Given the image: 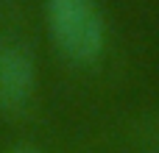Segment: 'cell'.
<instances>
[{"mask_svg":"<svg viewBox=\"0 0 159 153\" xmlns=\"http://www.w3.org/2000/svg\"><path fill=\"white\" fill-rule=\"evenodd\" d=\"M45 17L53 42L67 59L89 64L103 53L106 28L95 0H45Z\"/></svg>","mask_w":159,"mask_h":153,"instance_id":"1","label":"cell"},{"mask_svg":"<svg viewBox=\"0 0 159 153\" xmlns=\"http://www.w3.org/2000/svg\"><path fill=\"white\" fill-rule=\"evenodd\" d=\"M36 84V70L25 47H0V111H20L28 106Z\"/></svg>","mask_w":159,"mask_h":153,"instance_id":"2","label":"cell"},{"mask_svg":"<svg viewBox=\"0 0 159 153\" xmlns=\"http://www.w3.org/2000/svg\"><path fill=\"white\" fill-rule=\"evenodd\" d=\"M6 153H42V151H36V148H31V145H14V148H8Z\"/></svg>","mask_w":159,"mask_h":153,"instance_id":"3","label":"cell"}]
</instances>
